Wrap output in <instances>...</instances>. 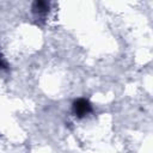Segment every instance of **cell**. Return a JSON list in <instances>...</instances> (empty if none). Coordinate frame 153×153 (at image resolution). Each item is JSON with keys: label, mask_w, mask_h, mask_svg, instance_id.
<instances>
[{"label": "cell", "mask_w": 153, "mask_h": 153, "mask_svg": "<svg viewBox=\"0 0 153 153\" xmlns=\"http://www.w3.org/2000/svg\"><path fill=\"white\" fill-rule=\"evenodd\" d=\"M73 110H74V114L78 117H84V116H86L87 114L91 112L92 106H91V104L87 99L79 98L73 103Z\"/></svg>", "instance_id": "1"}, {"label": "cell", "mask_w": 153, "mask_h": 153, "mask_svg": "<svg viewBox=\"0 0 153 153\" xmlns=\"http://www.w3.org/2000/svg\"><path fill=\"white\" fill-rule=\"evenodd\" d=\"M32 10L37 14L45 13L49 10V2H48V0H35V2L32 5Z\"/></svg>", "instance_id": "2"}, {"label": "cell", "mask_w": 153, "mask_h": 153, "mask_svg": "<svg viewBox=\"0 0 153 153\" xmlns=\"http://www.w3.org/2000/svg\"><path fill=\"white\" fill-rule=\"evenodd\" d=\"M5 67H6V63L4 62V60H2V57L0 55V68H5Z\"/></svg>", "instance_id": "3"}]
</instances>
